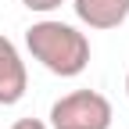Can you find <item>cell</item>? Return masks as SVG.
<instances>
[{
	"label": "cell",
	"mask_w": 129,
	"mask_h": 129,
	"mask_svg": "<svg viewBox=\"0 0 129 129\" xmlns=\"http://www.w3.org/2000/svg\"><path fill=\"white\" fill-rule=\"evenodd\" d=\"M61 4H64V0H22V7L36 11V14H50V11H57Z\"/></svg>",
	"instance_id": "5"
},
{
	"label": "cell",
	"mask_w": 129,
	"mask_h": 129,
	"mask_svg": "<svg viewBox=\"0 0 129 129\" xmlns=\"http://www.w3.org/2000/svg\"><path fill=\"white\" fill-rule=\"evenodd\" d=\"M25 47L32 61H40L50 75L61 79H75L86 72L90 64V40L86 32H79L68 22H57V18H43V22H32L25 29Z\"/></svg>",
	"instance_id": "1"
},
{
	"label": "cell",
	"mask_w": 129,
	"mask_h": 129,
	"mask_svg": "<svg viewBox=\"0 0 129 129\" xmlns=\"http://www.w3.org/2000/svg\"><path fill=\"white\" fill-rule=\"evenodd\" d=\"M125 97H129V72H125Z\"/></svg>",
	"instance_id": "7"
},
{
	"label": "cell",
	"mask_w": 129,
	"mask_h": 129,
	"mask_svg": "<svg viewBox=\"0 0 129 129\" xmlns=\"http://www.w3.org/2000/svg\"><path fill=\"white\" fill-rule=\"evenodd\" d=\"M72 11L86 29L108 32L129 18V0H72Z\"/></svg>",
	"instance_id": "4"
},
{
	"label": "cell",
	"mask_w": 129,
	"mask_h": 129,
	"mask_svg": "<svg viewBox=\"0 0 129 129\" xmlns=\"http://www.w3.org/2000/svg\"><path fill=\"white\" fill-rule=\"evenodd\" d=\"M111 101L97 90H72L50 104V129H111Z\"/></svg>",
	"instance_id": "2"
},
{
	"label": "cell",
	"mask_w": 129,
	"mask_h": 129,
	"mask_svg": "<svg viewBox=\"0 0 129 129\" xmlns=\"http://www.w3.org/2000/svg\"><path fill=\"white\" fill-rule=\"evenodd\" d=\"M11 129H50V125H47V122H40V118H18Z\"/></svg>",
	"instance_id": "6"
},
{
	"label": "cell",
	"mask_w": 129,
	"mask_h": 129,
	"mask_svg": "<svg viewBox=\"0 0 129 129\" xmlns=\"http://www.w3.org/2000/svg\"><path fill=\"white\" fill-rule=\"evenodd\" d=\"M29 90V72H25V61L18 54V47H14L7 36H0V104L11 108L18 104Z\"/></svg>",
	"instance_id": "3"
}]
</instances>
